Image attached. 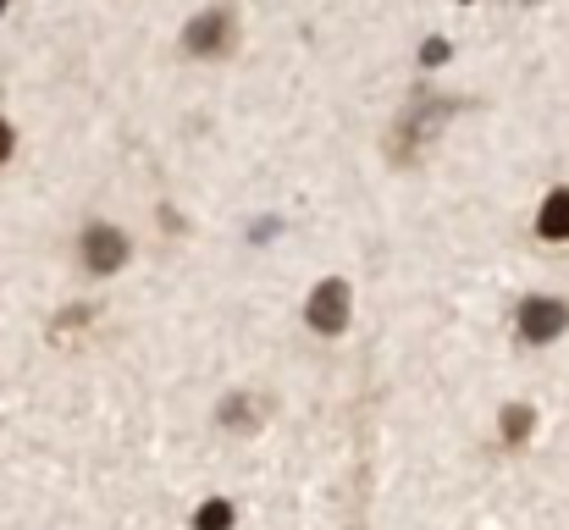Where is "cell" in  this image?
Here are the masks:
<instances>
[{
	"instance_id": "9",
	"label": "cell",
	"mask_w": 569,
	"mask_h": 530,
	"mask_svg": "<svg viewBox=\"0 0 569 530\" xmlns=\"http://www.w3.org/2000/svg\"><path fill=\"white\" fill-rule=\"evenodd\" d=\"M420 61H426V67H437V61H448V39H426V50H420Z\"/></svg>"
},
{
	"instance_id": "7",
	"label": "cell",
	"mask_w": 569,
	"mask_h": 530,
	"mask_svg": "<svg viewBox=\"0 0 569 530\" xmlns=\"http://www.w3.org/2000/svg\"><path fill=\"white\" fill-rule=\"evenodd\" d=\"M193 530H232V503H227V498H210V503L193 514Z\"/></svg>"
},
{
	"instance_id": "8",
	"label": "cell",
	"mask_w": 569,
	"mask_h": 530,
	"mask_svg": "<svg viewBox=\"0 0 569 530\" xmlns=\"http://www.w3.org/2000/svg\"><path fill=\"white\" fill-rule=\"evenodd\" d=\"M531 426H537V414H531L526 403L503 409V442H526V437H531Z\"/></svg>"
},
{
	"instance_id": "6",
	"label": "cell",
	"mask_w": 569,
	"mask_h": 530,
	"mask_svg": "<svg viewBox=\"0 0 569 530\" xmlns=\"http://www.w3.org/2000/svg\"><path fill=\"white\" fill-rule=\"evenodd\" d=\"M254 420H260V403H254L249 392H238V398L221 403V426H232V431H254Z\"/></svg>"
},
{
	"instance_id": "2",
	"label": "cell",
	"mask_w": 569,
	"mask_h": 530,
	"mask_svg": "<svg viewBox=\"0 0 569 530\" xmlns=\"http://www.w3.org/2000/svg\"><path fill=\"white\" fill-rule=\"evenodd\" d=\"M78 254H83V266H89V271L111 277V271H122V266H128V238H122L117 227L94 221V227L78 238Z\"/></svg>"
},
{
	"instance_id": "3",
	"label": "cell",
	"mask_w": 569,
	"mask_h": 530,
	"mask_svg": "<svg viewBox=\"0 0 569 530\" xmlns=\"http://www.w3.org/2000/svg\"><path fill=\"white\" fill-rule=\"evenodd\" d=\"M310 327L316 332H327V338H338L343 327H349V282H321L316 293H310Z\"/></svg>"
},
{
	"instance_id": "10",
	"label": "cell",
	"mask_w": 569,
	"mask_h": 530,
	"mask_svg": "<svg viewBox=\"0 0 569 530\" xmlns=\"http://www.w3.org/2000/svg\"><path fill=\"white\" fill-rule=\"evenodd\" d=\"M11 150H17V133H11V128H6V122H0V167H6V161H11Z\"/></svg>"
},
{
	"instance_id": "4",
	"label": "cell",
	"mask_w": 569,
	"mask_h": 530,
	"mask_svg": "<svg viewBox=\"0 0 569 530\" xmlns=\"http://www.w3.org/2000/svg\"><path fill=\"white\" fill-rule=\"evenodd\" d=\"M565 327H569V310L559 299H526L520 304V338L526 343H553Z\"/></svg>"
},
{
	"instance_id": "1",
	"label": "cell",
	"mask_w": 569,
	"mask_h": 530,
	"mask_svg": "<svg viewBox=\"0 0 569 530\" xmlns=\"http://www.w3.org/2000/svg\"><path fill=\"white\" fill-rule=\"evenodd\" d=\"M232 39H238V22H232V11H227V6L199 11L189 28H183V50H189V56H227V50H232Z\"/></svg>"
},
{
	"instance_id": "11",
	"label": "cell",
	"mask_w": 569,
	"mask_h": 530,
	"mask_svg": "<svg viewBox=\"0 0 569 530\" xmlns=\"http://www.w3.org/2000/svg\"><path fill=\"white\" fill-rule=\"evenodd\" d=\"M0 11H6V0H0Z\"/></svg>"
},
{
	"instance_id": "5",
	"label": "cell",
	"mask_w": 569,
	"mask_h": 530,
	"mask_svg": "<svg viewBox=\"0 0 569 530\" xmlns=\"http://www.w3.org/2000/svg\"><path fill=\"white\" fill-rule=\"evenodd\" d=\"M537 232L553 238V243H569V188H553V193H548V204H542V216H537Z\"/></svg>"
}]
</instances>
